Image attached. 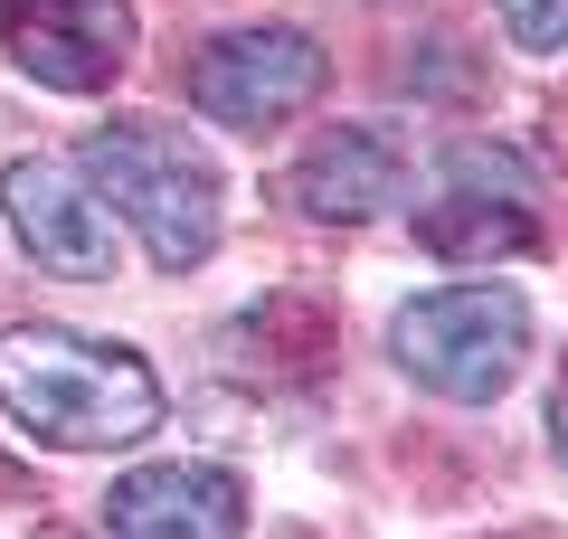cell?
Listing matches in <instances>:
<instances>
[{
	"mask_svg": "<svg viewBox=\"0 0 568 539\" xmlns=\"http://www.w3.org/2000/svg\"><path fill=\"white\" fill-rule=\"evenodd\" d=\"M493 10H503V29L530 48V58H559L568 48V0H493Z\"/></svg>",
	"mask_w": 568,
	"mask_h": 539,
	"instance_id": "obj_10",
	"label": "cell"
},
{
	"mask_svg": "<svg viewBox=\"0 0 568 539\" xmlns=\"http://www.w3.org/2000/svg\"><path fill=\"white\" fill-rule=\"evenodd\" d=\"M162 369L123 340L48 332V322H10L0 332V417L29 426L58 455H123L162 426Z\"/></svg>",
	"mask_w": 568,
	"mask_h": 539,
	"instance_id": "obj_1",
	"label": "cell"
},
{
	"mask_svg": "<svg viewBox=\"0 0 568 539\" xmlns=\"http://www.w3.org/2000/svg\"><path fill=\"white\" fill-rule=\"evenodd\" d=\"M0 48L48 95H104L133 58V0H0Z\"/></svg>",
	"mask_w": 568,
	"mask_h": 539,
	"instance_id": "obj_6",
	"label": "cell"
},
{
	"mask_svg": "<svg viewBox=\"0 0 568 539\" xmlns=\"http://www.w3.org/2000/svg\"><path fill=\"white\" fill-rule=\"evenodd\" d=\"M104 539H246V482L219 464H142L104 492Z\"/></svg>",
	"mask_w": 568,
	"mask_h": 539,
	"instance_id": "obj_8",
	"label": "cell"
},
{
	"mask_svg": "<svg viewBox=\"0 0 568 539\" xmlns=\"http://www.w3.org/2000/svg\"><path fill=\"white\" fill-rule=\"evenodd\" d=\"M313 95H323V48L304 29H275V20L227 29V39H209L190 58V104L209 123H227V133H275Z\"/></svg>",
	"mask_w": 568,
	"mask_h": 539,
	"instance_id": "obj_5",
	"label": "cell"
},
{
	"mask_svg": "<svg viewBox=\"0 0 568 539\" xmlns=\"http://www.w3.org/2000/svg\"><path fill=\"white\" fill-rule=\"evenodd\" d=\"M77 171L162 275L209 265V246H219V227H227V190H219V171H209L200 142H181L171 123L123 114V123H95V133H85Z\"/></svg>",
	"mask_w": 568,
	"mask_h": 539,
	"instance_id": "obj_2",
	"label": "cell"
},
{
	"mask_svg": "<svg viewBox=\"0 0 568 539\" xmlns=\"http://www.w3.org/2000/svg\"><path fill=\"white\" fill-rule=\"evenodd\" d=\"M417 246L436 265H511L540 246V161L521 142H455L417 200Z\"/></svg>",
	"mask_w": 568,
	"mask_h": 539,
	"instance_id": "obj_4",
	"label": "cell"
},
{
	"mask_svg": "<svg viewBox=\"0 0 568 539\" xmlns=\"http://www.w3.org/2000/svg\"><path fill=\"white\" fill-rule=\"evenodd\" d=\"M398 200H407V161H398V142L369 133V123H332V133L294 161V209L323 218V227H369Z\"/></svg>",
	"mask_w": 568,
	"mask_h": 539,
	"instance_id": "obj_9",
	"label": "cell"
},
{
	"mask_svg": "<svg viewBox=\"0 0 568 539\" xmlns=\"http://www.w3.org/2000/svg\"><path fill=\"white\" fill-rule=\"evenodd\" d=\"M388 359L426 398H455V407H493L530 359V303L511 284H446V294H417L398 303L388 322Z\"/></svg>",
	"mask_w": 568,
	"mask_h": 539,
	"instance_id": "obj_3",
	"label": "cell"
},
{
	"mask_svg": "<svg viewBox=\"0 0 568 539\" xmlns=\"http://www.w3.org/2000/svg\"><path fill=\"white\" fill-rule=\"evenodd\" d=\"M549 455L568 464V369H559V388H549Z\"/></svg>",
	"mask_w": 568,
	"mask_h": 539,
	"instance_id": "obj_11",
	"label": "cell"
},
{
	"mask_svg": "<svg viewBox=\"0 0 568 539\" xmlns=\"http://www.w3.org/2000/svg\"><path fill=\"white\" fill-rule=\"evenodd\" d=\"M0 218H10V237L29 246L39 275H67V284H104V275H114L104 200L85 190V171H67V161L20 152L10 171H0Z\"/></svg>",
	"mask_w": 568,
	"mask_h": 539,
	"instance_id": "obj_7",
	"label": "cell"
}]
</instances>
